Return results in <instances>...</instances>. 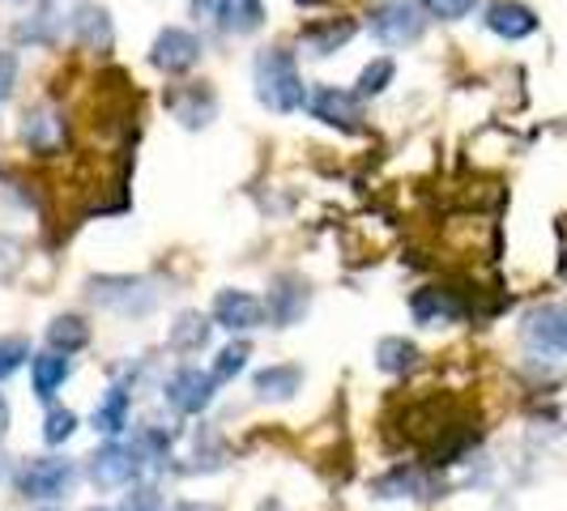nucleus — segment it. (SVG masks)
Instances as JSON below:
<instances>
[{
	"mask_svg": "<svg viewBox=\"0 0 567 511\" xmlns=\"http://www.w3.org/2000/svg\"><path fill=\"white\" fill-rule=\"evenodd\" d=\"M69 34H73V43L85 48V52H112L115 43L112 13L103 4H78L69 13Z\"/></svg>",
	"mask_w": 567,
	"mask_h": 511,
	"instance_id": "15",
	"label": "nucleus"
},
{
	"mask_svg": "<svg viewBox=\"0 0 567 511\" xmlns=\"http://www.w3.org/2000/svg\"><path fill=\"white\" fill-rule=\"evenodd\" d=\"M18 269H22V243L9 239V234H0V282H9Z\"/></svg>",
	"mask_w": 567,
	"mask_h": 511,
	"instance_id": "33",
	"label": "nucleus"
},
{
	"mask_svg": "<svg viewBox=\"0 0 567 511\" xmlns=\"http://www.w3.org/2000/svg\"><path fill=\"white\" fill-rule=\"evenodd\" d=\"M371 494L375 499H431L426 494V473L419 465H393L389 473H380L371 482Z\"/></svg>",
	"mask_w": 567,
	"mask_h": 511,
	"instance_id": "21",
	"label": "nucleus"
},
{
	"mask_svg": "<svg viewBox=\"0 0 567 511\" xmlns=\"http://www.w3.org/2000/svg\"><path fill=\"white\" fill-rule=\"evenodd\" d=\"M60 30H64V22H60L56 13H52V9H39L34 18L13 27V39H18V43H30V48H52L60 39Z\"/></svg>",
	"mask_w": 567,
	"mask_h": 511,
	"instance_id": "26",
	"label": "nucleus"
},
{
	"mask_svg": "<svg viewBox=\"0 0 567 511\" xmlns=\"http://www.w3.org/2000/svg\"><path fill=\"white\" fill-rule=\"evenodd\" d=\"M312 307V285L303 273H278L269 278V294H265V312H269V324L274 328H295Z\"/></svg>",
	"mask_w": 567,
	"mask_h": 511,
	"instance_id": "8",
	"label": "nucleus"
},
{
	"mask_svg": "<svg viewBox=\"0 0 567 511\" xmlns=\"http://www.w3.org/2000/svg\"><path fill=\"white\" fill-rule=\"evenodd\" d=\"M295 4H303V9H316V4H324V0H295Z\"/></svg>",
	"mask_w": 567,
	"mask_h": 511,
	"instance_id": "37",
	"label": "nucleus"
},
{
	"mask_svg": "<svg viewBox=\"0 0 567 511\" xmlns=\"http://www.w3.org/2000/svg\"><path fill=\"white\" fill-rule=\"evenodd\" d=\"M90 324H85V315H73V312H64L56 315L52 324H48V350H56V354H82L85 345H90Z\"/></svg>",
	"mask_w": 567,
	"mask_h": 511,
	"instance_id": "23",
	"label": "nucleus"
},
{
	"mask_svg": "<svg viewBox=\"0 0 567 511\" xmlns=\"http://www.w3.org/2000/svg\"><path fill=\"white\" fill-rule=\"evenodd\" d=\"M30 358H34L30 337H22V333H4V337H0V384H4L9 375H18Z\"/></svg>",
	"mask_w": 567,
	"mask_h": 511,
	"instance_id": "29",
	"label": "nucleus"
},
{
	"mask_svg": "<svg viewBox=\"0 0 567 511\" xmlns=\"http://www.w3.org/2000/svg\"><path fill=\"white\" fill-rule=\"evenodd\" d=\"M308 112L312 119L338 128V133H363V98L341 85H312L308 90Z\"/></svg>",
	"mask_w": 567,
	"mask_h": 511,
	"instance_id": "7",
	"label": "nucleus"
},
{
	"mask_svg": "<svg viewBox=\"0 0 567 511\" xmlns=\"http://www.w3.org/2000/svg\"><path fill=\"white\" fill-rule=\"evenodd\" d=\"M520 341H525L534 354L564 358L567 354V303H542V307L520 315Z\"/></svg>",
	"mask_w": 567,
	"mask_h": 511,
	"instance_id": "9",
	"label": "nucleus"
},
{
	"mask_svg": "<svg viewBox=\"0 0 567 511\" xmlns=\"http://www.w3.org/2000/svg\"><path fill=\"white\" fill-rule=\"evenodd\" d=\"M85 299L99 312L124 315V320H145V315L158 312L163 290H158V282L142 278V273H99V278L85 282Z\"/></svg>",
	"mask_w": 567,
	"mask_h": 511,
	"instance_id": "2",
	"label": "nucleus"
},
{
	"mask_svg": "<svg viewBox=\"0 0 567 511\" xmlns=\"http://www.w3.org/2000/svg\"><path fill=\"white\" fill-rule=\"evenodd\" d=\"M18 133H22V145H27L30 154L56 158V154H64V145H69V119L52 103H34V107L22 112Z\"/></svg>",
	"mask_w": 567,
	"mask_h": 511,
	"instance_id": "6",
	"label": "nucleus"
},
{
	"mask_svg": "<svg viewBox=\"0 0 567 511\" xmlns=\"http://www.w3.org/2000/svg\"><path fill=\"white\" fill-rule=\"evenodd\" d=\"M163 107H167L171 119H179L184 128H205L214 115H218V94L205 82H184V85H167L163 94Z\"/></svg>",
	"mask_w": 567,
	"mask_h": 511,
	"instance_id": "13",
	"label": "nucleus"
},
{
	"mask_svg": "<svg viewBox=\"0 0 567 511\" xmlns=\"http://www.w3.org/2000/svg\"><path fill=\"white\" fill-rule=\"evenodd\" d=\"M128 414H133V393L124 388V384H115V388H107L103 397H99V405H94V430L99 435H107V439H120L124 430H128Z\"/></svg>",
	"mask_w": 567,
	"mask_h": 511,
	"instance_id": "19",
	"label": "nucleus"
},
{
	"mask_svg": "<svg viewBox=\"0 0 567 511\" xmlns=\"http://www.w3.org/2000/svg\"><path fill=\"white\" fill-rule=\"evenodd\" d=\"M120 511H167V508H163V494H158V486L137 482V486H128V494L120 499Z\"/></svg>",
	"mask_w": 567,
	"mask_h": 511,
	"instance_id": "32",
	"label": "nucleus"
},
{
	"mask_svg": "<svg viewBox=\"0 0 567 511\" xmlns=\"http://www.w3.org/2000/svg\"><path fill=\"white\" fill-rule=\"evenodd\" d=\"M564 278H567V255H564Z\"/></svg>",
	"mask_w": 567,
	"mask_h": 511,
	"instance_id": "38",
	"label": "nucleus"
},
{
	"mask_svg": "<svg viewBox=\"0 0 567 511\" xmlns=\"http://www.w3.org/2000/svg\"><path fill=\"white\" fill-rule=\"evenodd\" d=\"M9 423H13V409H9V400H4V393H0V439L9 435Z\"/></svg>",
	"mask_w": 567,
	"mask_h": 511,
	"instance_id": "36",
	"label": "nucleus"
},
{
	"mask_svg": "<svg viewBox=\"0 0 567 511\" xmlns=\"http://www.w3.org/2000/svg\"><path fill=\"white\" fill-rule=\"evenodd\" d=\"M209 320L218 324V328H227V333H256V328H265L269 324V312H265V299L252 294V290H218L214 294V312Z\"/></svg>",
	"mask_w": 567,
	"mask_h": 511,
	"instance_id": "12",
	"label": "nucleus"
},
{
	"mask_svg": "<svg viewBox=\"0 0 567 511\" xmlns=\"http://www.w3.org/2000/svg\"><path fill=\"white\" fill-rule=\"evenodd\" d=\"M218 27L227 34H256L265 27V0H218Z\"/></svg>",
	"mask_w": 567,
	"mask_h": 511,
	"instance_id": "24",
	"label": "nucleus"
},
{
	"mask_svg": "<svg viewBox=\"0 0 567 511\" xmlns=\"http://www.w3.org/2000/svg\"><path fill=\"white\" fill-rule=\"evenodd\" d=\"M410 315L423 328H444V324H456L465 315V303H461V294L449 290V285H419L410 294Z\"/></svg>",
	"mask_w": 567,
	"mask_h": 511,
	"instance_id": "14",
	"label": "nucleus"
},
{
	"mask_svg": "<svg viewBox=\"0 0 567 511\" xmlns=\"http://www.w3.org/2000/svg\"><path fill=\"white\" fill-rule=\"evenodd\" d=\"M163 397H167V405L175 414L197 418V414H205V409L214 405V397H218V379L200 367H179V371H171V379L163 384Z\"/></svg>",
	"mask_w": 567,
	"mask_h": 511,
	"instance_id": "11",
	"label": "nucleus"
},
{
	"mask_svg": "<svg viewBox=\"0 0 567 511\" xmlns=\"http://www.w3.org/2000/svg\"><path fill=\"white\" fill-rule=\"evenodd\" d=\"M368 30L384 48H414L426 34V13L419 9V0H375Z\"/></svg>",
	"mask_w": 567,
	"mask_h": 511,
	"instance_id": "4",
	"label": "nucleus"
},
{
	"mask_svg": "<svg viewBox=\"0 0 567 511\" xmlns=\"http://www.w3.org/2000/svg\"><path fill=\"white\" fill-rule=\"evenodd\" d=\"M73 435H78V414L64 409V405H52L48 418H43V444H48V448H60V444H69Z\"/></svg>",
	"mask_w": 567,
	"mask_h": 511,
	"instance_id": "30",
	"label": "nucleus"
},
{
	"mask_svg": "<svg viewBox=\"0 0 567 511\" xmlns=\"http://www.w3.org/2000/svg\"><path fill=\"white\" fill-rule=\"evenodd\" d=\"M419 9L435 22H461L478 9V0H419Z\"/></svg>",
	"mask_w": 567,
	"mask_h": 511,
	"instance_id": "31",
	"label": "nucleus"
},
{
	"mask_svg": "<svg viewBox=\"0 0 567 511\" xmlns=\"http://www.w3.org/2000/svg\"><path fill=\"white\" fill-rule=\"evenodd\" d=\"M354 34H359V22H354V18H324V22H308V27L299 30V52L324 60V56H333L338 48H346Z\"/></svg>",
	"mask_w": 567,
	"mask_h": 511,
	"instance_id": "17",
	"label": "nucleus"
},
{
	"mask_svg": "<svg viewBox=\"0 0 567 511\" xmlns=\"http://www.w3.org/2000/svg\"><path fill=\"white\" fill-rule=\"evenodd\" d=\"M145 469H150V460H145L142 448L137 444H120V439H107L85 465L90 482L99 490H128V486H137Z\"/></svg>",
	"mask_w": 567,
	"mask_h": 511,
	"instance_id": "5",
	"label": "nucleus"
},
{
	"mask_svg": "<svg viewBox=\"0 0 567 511\" xmlns=\"http://www.w3.org/2000/svg\"><path fill=\"white\" fill-rule=\"evenodd\" d=\"M13 85H18V56L13 52H0V103H9Z\"/></svg>",
	"mask_w": 567,
	"mask_h": 511,
	"instance_id": "34",
	"label": "nucleus"
},
{
	"mask_svg": "<svg viewBox=\"0 0 567 511\" xmlns=\"http://www.w3.org/2000/svg\"><path fill=\"white\" fill-rule=\"evenodd\" d=\"M299 388H303V367L299 363H274V367L252 375L256 400H290Z\"/></svg>",
	"mask_w": 567,
	"mask_h": 511,
	"instance_id": "20",
	"label": "nucleus"
},
{
	"mask_svg": "<svg viewBox=\"0 0 567 511\" xmlns=\"http://www.w3.org/2000/svg\"><path fill=\"white\" fill-rule=\"evenodd\" d=\"M209 333H214V320L200 312H179L175 324L167 328V350L175 354H200L209 345Z\"/></svg>",
	"mask_w": 567,
	"mask_h": 511,
	"instance_id": "22",
	"label": "nucleus"
},
{
	"mask_svg": "<svg viewBox=\"0 0 567 511\" xmlns=\"http://www.w3.org/2000/svg\"><path fill=\"white\" fill-rule=\"evenodd\" d=\"M90 511H112V508H90Z\"/></svg>",
	"mask_w": 567,
	"mask_h": 511,
	"instance_id": "39",
	"label": "nucleus"
},
{
	"mask_svg": "<svg viewBox=\"0 0 567 511\" xmlns=\"http://www.w3.org/2000/svg\"><path fill=\"white\" fill-rule=\"evenodd\" d=\"M419 345L405 337H384L375 345V367L384 371V375H405V371L419 367Z\"/></svg>",
	"mask_w": 567,
	"mask_h": 511,
	"instance_id": "25",
	"label": "nucleus"
},
{
	"mask_svg": "<svg viewBox=\"0 0 567 511\" xmlns=\"http://www.w3.org/2000/svg\"><path fill=\"white\" fill-rule=\"evenodd\" d=\"M393 77H398V64H393L389 56H375L368 69L359 73V82H354V94L368 103V98H375V94H384V90L393 85Z\"/></svg>",
	"mask_w": 567,
	"mask_h": 511,
	"instance_id": "27",
	"label": "nucleus"
},
{
	"mask_svg": "<svg viewBox=\"0 0 567 511\" xmlns=\"http://www.w3.org/2000/svg\"><path fill=\"white\" fill-rule=\"evenodd\" d=\"M69 375H73V358L69 354H56V350H48V354H34L30 358V388H34V397L39 400H52L69 384Z\"/></svg>",
	"mask_w": 567,
	"mask_h": 511,
	"instance_id": "18",
	"label": "nucleus"
},
{
	"mask_svg": "<svg viewBox=\"0 0 567 511\" xmlns=\"http://www.w3.org/2000/svg\"><path fill=\"white\" fill-rule=\"evenodd\" d=\"M483 27L491 34H499V39H508V43H520V39H529L538 30V13L529 4H520V0H491L483 13Z\"/></svg>",
	"mask_w": 567,
	"mask_h": 511,
	"instance_id": "16",
	"label": "nucleus"
},
{
	"mask_svg": "<svg viewBox=\"0 0 567 511\" xmlns=\"http://www.w3.org/2000/svg\"><path fill=\"white\" fill-rule=\"evenodd\" d=\"M252 85L260 107H269L274 115H295L308 107V85L299 73V60L286 48H265L252 60Z\"/></svg>",
	"mask_w": 567,
	"mask_h": 511,
	"instance_id": "1",
	"label": "nucleus"
},
{
	"mask_svg": "<svg viewBox=\"0 0 567 511\" xmlns=\"http://www.w3.org/2000/svg\"><path fill=\"white\" fill-rule=\"evenodd\" d=\"M200 39L193 30L184 27H163L154 34V43H150V64L158 69V73H167V77H184V73H193L200 64Z\"/></svg>",
	"mask_w": 567,
	"mask_h": 511,
	"instance_id": "10",
	"label": "nucleus"
},
{
	"mask_svg": "<svg viewBox=\"0 0 567 511\" xmlns=\"http://www.w3.org/2000/svg\"><path fill=\"white\" fill-rule=\"evenodd\" d=\"M248 358H252V345L239 337L230 341V345H223L218 350V358H214V367H209V375L218 379V384H230L235 375H244V367H248Z\"/></svg>",
	"mask_w": 567,
	"mask_h": 511,
	"instance_id": "28",
	"label": "nucleus"
},
{
	"mask_svg": "<svg viewBox=\"0 0 567 511\" xmlns=\"http://www.w3.org/2000/svg\"><path fill=\"white\" fill-rule=\"evenodd\" d=\"M167 511H218L214 503H197V499H184V503H171Z\"/></svg>",
	"mask_w": 567,
	"mask_h": 511,
	"instance_id": "35",
	"label": "nucleus"
},
{
	"mask_svg": "<svg viewBox=\"0 0 567 511\" xmlns=\"http://www.w3.org/2000/svg\"><path fill=\"white\" fill-rule=\"evenodd\" d=\"M13 486H18L22 499L56 503V499H64L78 486V465L69 456H30V460H22Z\"/></svg>",
	"mask_w": 567,
	"mask_h": 511,
	"instance_id": "3",
	"label": "nucleus"
}]
</instances>
